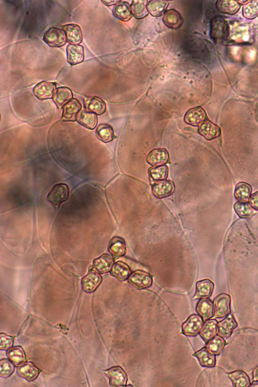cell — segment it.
Returning a JSON list of instances; mask_svg holds the SVG:
<instances>
[{"label": "cell", "mask_w": 258, "mask_h": 387, "mask_svg": "<svg viewBox=\"0 0 258 387\" xmlns=\"http://www.w3.org/2000/svg\"><path fill=\"white\" fill-rule=\"evenodd\" d=\"M218 322L216 320H208L204 323L200 332V335L205 343L216 336L218 333Z\"/></svg>", "instance_id": "obj_23"}, {"label": "cell", "mask_w": 258, "mask_h": 387, "mask_svg": "<svg viewBox=\"0 0 258 387\" xmlns=\"http://www.w3.org/2000/svg\"><path fill=\"white\" fill-rule=\"evenodd\" d=\"M14 364L9 360L2 359L0 361V376L4 378L9 377L15 370Z\"/></svg>", "instance_id": "obj_42"}, {"label": "cell", "mask_w": 258, "mask_h": 387, "mask_svg": "<svg viewBox=\"0 0 258 387\" xmlns=\"http://www.w3.org/2000/svg\"><path fill=\"white\" fill-rule=\"evenodd\" d=\"M147 162L153 166L163 165L169 161V154L165 149H156L150 152L147 156Z\"/></svg>", "instance_id": "obj_14"}, {"label": "cell", "mask_w": 258, "mask_h": 387, "mask_svg": "<svg viewBox=\"0 0 258 387\" xmlns=\"http://www.w3.org/2000/svg\"><path fill=\"white\" fill-rule=\"evenodd\" d=\"M128 281L137 288L143 289L152 285V277L146 272L137 270L131 274L128 278Z\"/></svg>", "instance_id": "obj_4"}, {"label": "cell", "mask_w": 258, "mask_h": 387, "mask_svg": "<svg viewBox=\"0 0 258 387\" xmlns=\"http://www.w3.org/2000/svg\"><path fill=\"white\" fill-rule=\"evenodd\" d=\"M196 310L199 315L201 317L205 322L213 317V304L212 301L208 298L200 299L197 305Z\"/></svg>", "instance_id": "obj_16"}, {"label": "cell", "mask_w": 258, "mask_h": 387, "mask_svg": "<svg viewBox=\"0 0 258 387\" xmlns=\"http://www.w3.org/2000/svg\"><path fill=\"white\" fill-rule=\"evenodd\" d=\"M224 19L217 17L212 20L211 24V35L213 39L222 38L227 32V25Z\"/></svg>", "instance_id": "obj_27"}, {"label": "cell", "mask_w": 258, "mask_h": 387, "mask_svg": "<svg viewBox=\"0 0 258 387\" xmlns=\"http://www.w3.org/2000/svg\"><path fill=\"white\" fill-rule=\"evenodd\" d=\"M251 186L245 182L239 183L235 189V197L240 202H247L251 196Z\"/></svg>", "instance_id": "obj_36"}, {"label": "cell", "mask_w": 258, "mask_h": 387, "mask_svg": "<svg viewBox=\"0 0 258 387\" xmlns=\"http://www.w3.org/2000/svg\"><path fill=\"white\" fill-rule=\"evenodd\" d=\"M198 132L208 140L218 138L221 134L220 127L208 120L204 121L200 125Z\"/></svg>", "instance_id": "obj_9"}, {"label": "cell", "mask_w": 258, "mask_h": 387, "mask_svg": "<svg viewBox=\"0 0 258 387\" xmlns=\"http://www.w3.org/2000/svg\"><path fill=\"white\" fill-rule=\"evenodd\" d=\"M231 297L226 293H222L214 298L213 300L214 318L221 319L230 314Z\"/></svg>", "instance_id": "obj_1"}, {"label": "cell", "mask_w": 258, "mask_h": 387, "mask_svg": "<svg viewBox=\"0 0 258 387\" xmlns=\"http://www.w3.org/2000/svg\"><path fill=\"white\" fill-rule=\"evenodd\" d=\"M131 9L132 14L137 19L143 18L148 14L143 1H139V0L133 1L131 5Z\"/></svg>", "instance_id": "obj_41"}, {"label": "cell", "mask_w": 258, "mask_h": 387, "mask_svg": "<svg viewBox=\"0 0 258 387\" xmlns=\"http://www.w3.org/2000/svg\"><path fill=\"white\" fill-rule=\"evenodd\" d=\"M243 16L248 19H253L258 16V0L248 1L244 4Z\"/></svg>", "instance_id": "obj_40"}, {"label": "cell", "mask_w": 258, "mask_h": 387, "mask_svg": "<svg viewBox=\"0 0 258 387\" xmlns=\"http://www.w3.org/2000/svg\"><path fill=\"white\" fill-rule=\"evenodd\" d=\"M237 326L238 324L234 316L230 314L218 324V333L224 339H227L231 336Z\"/></svg>", "instance_id": "obj_10"}, {"label": "cell", "mask_w": 258, "mask_h": 387, "mask_svg": "<svg viewBox=\"0 0 258 387\" xmlns=\"http://www.w3.org/2000/svg\"><path fill=\"white\" fill-rule=\"evenodd\" d=\"M109 250L116 259H118L125 255L126 244L123 239L119 238H114L110 243Z\"/></svg>", "instance_id": "obj_32"}, {"label": "cell", "mask_w": 258, "mask_h": 387, "mask_svg": "<svg viewBox=\"0 0 258 387\" xmlns=\"http://www.w3.org/2000/svg\"><path fill=\"white\" fill-rule=\"evenodd\" d=\"M44 40L51 47H61L66 44L67 37L64 30L51 27L44 34Z\"/></svg>", "instance_id": "obj_2"}, {"label": "cell", "mask_w": 258, "mask_h": 387, "mask_svg": "<svg viewBox=\"0 0 258 387\" xmlns=\"http://www.w3.org/2000/svg\"><path fill=\"white\" fill-rule=\"evenodd\" d=\"M131 274L130 267L125 263L119 261L113 266L111 274L120 281H123L129 278Z\"/></svg>", "instance_id": "obj_26"}, {"label": "cell", "mask_w": 258, "mask_h": 387, "mask_svg": "<svg viewBox=\"0 0 258 387\" xmlns=\"http://www.w3.org/2000/svg\"><path fill=\"white\" fill-rule=\"evenodd\" d=\"M120 1H102V2L107 6H112L117 4Z\"/></svg>", "instance_id": "obj_46"}, {"label": "cell", "mask_w": 258, "mask_h": 387, "mask_svg": "<svg viewBox=\"0 0 258 387\" xmlns=\"http://www.w3.org/2000/svg\"><path fill=\"white\" fill-rule=\"evenodd\" d=\"M226 345V342L224 338L219 335H216L207 343L206 348L215 355H219Z\"/></svg>", "instance_id": "obj_28"}, {"label": "cell", "mask_w": 258, "mask_h": 387, "mask_svg": "<svg viewBox=\"0 0 258 387\" xmlns=\"http://www.w3.org/2000/svg\"><path fill=\"white\" fill-rule=\"evenodd\" d=\"M85 106L89 111L99 115L103 114L106 110L105 103L98 97L88 99L85 102Z\"/></svg>", "instance_id": "obj_34"}, {"label": "cell", "mask_w": 258, "mask_h": 387, "mask_svg": "<svg viewBox=\"0 0 258 387\" xmlns=\"http://www.w3.org/2000/svg\"><path fill=\"white\" fill-rule=\"evenodd\" d=\"M69 188L67 185L59 184L55 185L48 195V200L58 208L69 197Z\"/></svg>", "instance_id": "obj_5"}, {"label": "cell", "mask_w": 258, "mask_h": 387, "mask_svg": "<svg viewBox=\"0 0 258 387\" xmlns=\"http://www.w3.org/2000/svg\"><path fill=\"white\" fill-rule=\"evenodd\" d=\"M249 204L254 209L258 211V192L252 194L249 199Z\"/></svg>", "instance_id": "obj_44"}, {"label": "cell", "mask_w": 258, "mask_h": 387, "mask_svg": "<svg viewBox=\"0 0 258 387\" xmlns=\"http://www.w3.org/2000/svg\"><path fill=\"white\" fill-rule=\"evenodd\" d=\"M99 138L104 142H109L116 138L111 126L106 124L101 125L97 130Z\"/></svg>", "instance_id": "obj_38"}, {"label": "cell", "mask_w": 258, "mask_h": 387, "mask_svg": "<svg viewBox=\"0 0 258 387\" xmlns=\"http://www.w3.org/2000/svg\"><path fill=\"white\" fill-rule=\"evenodd\" d=\"M66 33L67 40L73 45H78L82 40V33L79 25L76 24H68L63 27Z\"/></svg>", "instance_id": "obj_19"}, {"label": "cell", "mask_w": 258, "mask_h": 387, "mask_svg": "<svg viewBox=\"0 0 258 387\" xmlns=\"http://www.w3.org/2000/svg\"><path fill=\"white\" fill-rule=\"evenodd\" d=\"M127 386H133L131 385H127Z\"/></svg>", "instance_id": "obj_48"}, {"label": "cell", "mask_w": 258, "mask_h": 387, "mask_svg": "<svg viewBox=\"0 0 258 387\" xmlns=\"http://www.w3.org/2000/svg\"><path fill=\"white\" fill-rule=\"evenodd\" d=\"M81 109V105L76 99H73L63 108L62 119L65 121H74Z\"/></svg>", "instance_id": "obj_15"}, {"label": "cell", "mask_w": 258, "mask_h": 387, "mask_svg": "<svg viewBox=\"0 0 258 387\" xmlns=\"http://www.w3.org/2000/svg\"><path fill=\"white\" fill-rule=\"evenodd\" d=\"M250 387H258V381H254L250 384Z\"/></svg>", "instance_id": "obj_47"}, {"label": "cell", "mask_w": 258, "mask_h": 387, "mask_svg": "<svg viewBox=\"0 0 258 387\" xmlns=\"http://www.w3.org/2000/svg\"><path fill=\"white\" fill-rule=\"evenodd\" d=\"M7 356L15 366H18L25 362L26 355L23 349L21 347L11 348L7 352Z\"/></svg>", "instance_id": "obj_30"}, {"label": "cell", "mask_w": 258, "mask_h": 387, "mask_svg": "<svg viewBox=\"0 0 258 387\" xmlns=\"http://www.w3.org/2000/svg\"><path fill=\"white\" fill-rule=\"evenodd\" d=\"M168 3L162 1H150L146 4V9L149 13L153 16L159 17L166 11Z\"/></svg>", "instance_id": "obj_35"}, {"label": "cell", "mask_w": 258, "mask_h": 387, "mask_svg": "<svg viewBox=\"0 0 258 387\" xmlns=\"http://www.w3.org/2000/svg\"><path fill=\"white\" fill-rule=\"evenodd\" d=\"M109 379L110 386L112 387H125L128 381V377L125 371L120 367H113L105 371Z\"/></svg>", "instance_id": "obj_6"}, {"label": "cell", "mask_w": 258, "mask_h": 387, "mask_svg": "<svg viewBox=\"0 0 258 387\" xmlns=\"http://www.w3.org/2000/svg\"><path fill=\"white\" fill-rule=\"evenodd\" d=\"M197 358L201 366L205 368H213L216 364V355L210 352L206 347L193 354Z\"/></svg>", "instance_id": "obj_21"}, {"label": "cell", "mask_w": 258, "mask_h": 387, "mask_svg": "<svg viewBox=\"0 0 258 387\" xmlns=\"http://www.w3.org/2000/svg\"><path fill=\"white\" fill-rule=\"evenodd\" d=\"M14 337L9 336L4 333L0 334V350L1 351H8L13 345Z\"/></svg>", "instance_id": "obj_43"}, {"label": "cell", "mask_w": 258, "mask_h": 387, "mask_svg": "<svg viewBox=\"0 0 258 387\" xmlns=\"http://www.w3.org/2000/svg\"><path fill=\"white\" fill-rule=\"evenodd\" d=\"M114 264V259L109 254H103L96 259L93 264L94 269L100 274H104L111 270Z\"/></svg>", "instance_id": "obj_17"}, {"label": "cell", "mask_w": 258, "mask_h": 387, "mask_svg": "<svg viewBox=\"0 0 258 387\" xmlns=\"http://www.w3.org/2000/svg\"><path fill=\"white\" fill-rule=\"evenodd\" d=\"M17 372L18 375L28 382L37 378L40 370L31 362H24L18 366Z\"/></svg>", "instance_id": "obj_11"}, {"label": "cell", "mask_w": 258, "mask_h": 387, "mask_svg": "<svg viewBox=\"0 0 258 387\" xmlns=\"http://www.w3.org/2000/svg\"><path fill=\"white\" fill-rule=\"evenodd\" d=\"M113 13L116 17L123 21H129L132 17L131 7L126 2L120 1L114 6Z\"/></svg>", "instance_id": "obj_24"}, {"label": "cell", "mask_w": 258, "mask_h": 387, "mask_svg": "<svg viewBox=\"0 0 258 387\" xmlns=\"http://www.w3.org/2000/svg\"><path fill=\"white\" fill-rule=\"evenodd\" d=\"M214 288V283L209 279L198 281L196 284L194 299L208 298L211 296Z\"/></svg>", "instance_id": "obj_22"}, {"label": "cell", "mask_w": 258, "mask_h": 387, "mask_svg": "<svg viewBox=\"0 0 258 387\" xmlns=\"http://www.w3.org/2000/svg\"><path fill=\"white\" fill-rule=\"evenodd\" d=\"M234 209L238 216L242 219H249L254 215V211L248 202H237L234 205Z\"/></svg>", "instance_id": "obj_39"}, {"label": "cell", "mask_w": 258, "mask_h": 387, "mask_svg": "<svg viewBox=\"0 0 258 387\" xmlns=\"http://www.w3.org/2000/svg\"><path fill=\"white\" fill-rule=\"evenodd\" d=\"M56 89V83L42 81L35 86L33 89V93L35 97L40 100H47L53 97Z\"/></svg>", "instance_id": "obj_7"}, {"label": "cell", "mask_w": 258, "mask_h": 387, "mask_svg": "<svg viewBox=\"0 0 258 387\" xmlns=\"http://www.w3.org/2000/svg\"><path fill=\"white\" fill-rule=\"evenodd\" d=\"M204 321L200 315L190 316L182 325L183 333L188 336H195L200 333L204 324Z\"/></svg>", "instance_id": "obj_3"}, {"label": "cell", "mask_w": 258, "mask_h": 387, "mask_svg": "<svg viewBox=\"0 0 258 387\" xmlns=\"http://www.w3.org/2000/svg\"><path fill=\"white\" fill-rule=\"evenodd\" d=\"M68 62L71 65H75L84 60V49L79 45L70 44L67 48Z\"/></svg>", "instance_id": "obj_18"}, {"label": "cell", "mask_w": 258, "mask_h": 387, "mask_svg": "<svg viewBox=\"0 0 258 387\" xmlns=\"http://www.w3.org/2000/svg\"><path fill=\"white\" fill-rule=\"evenodd\" d=\"M73 97L72 91L66 87H61L57 90L54 96L53 100L59 108L71 100Z\"/></svg>", "instance_id": "obj_31"}, {"label": "cell", "mask_w": 258, "mask_h": 387, "mask_svg": "<svg viewBox=\"0 0 258 387\" xmlns=\"http://www.w3.org/2000/svg\"><path fill=\"white\" fill-rule=\"evenodd\" d=\"M149 175L152 182L165 180L168 176V167L166 165H161L150 168Z\"/></svg>", "instance_id": "obj_37"}, {"label": "cell", "mask_w": 258, "mask_h": 387, "mask_svg": "<svg viewBox=\"0 0 258 387\" xmlns=\"http://www.w3.org/2000/svg\"><path fill=\"white\" fill-rule=\"evenodd\" d=\"M217 7L221 12L229 15L237 13L241 7L242 4L233 0H220L217 2Z\"/></svg>", "instance_id": "obj_25"}, {"label": "cell", "mask_w": 258, "mask_h": 387, "mask_svg": "<svg viewBox=\"0 0 258 387\" xmlns=\"http://www.w3.org/2000/svg\"><path fill=\"white\" fill-rule=\"evenodd\" d=\"M253 379L254 381H258V366L253 372Z\"/></svg>", "instance_id": "obj_45"}, {"label": "cell", "mask_w": 258, "mask_h": 387, "mask_svg": "<svg viewBox=\"0 0 258 387\" xmlns=\"http://www.w3.org/2000/svg\"><path fill=\"white\" fill-rule=\"evenodd\" d=\"M102 281V276L94 271H91L82 279L83 289L87 292L95 291Z\"/></svg>", "instance_id": "obj_13"}, {"label": "cell", "mask_w": 258, "mask_h": 387, "mask_svg": "<svg viewBox=\"0 0 258 387\" xmlns=\"http://www.w3.org/2000/svg\"><path fill=\"white\" fill-rule=\"evenodd\" d=\"M152 189L156 197L163 198L173 194L175 192V187L173 182L163 180L154 183L152 185Z\"/></svg>", "instance_id": "obj_8"}, {"label": "cell", "mask_w": 258, "mask_h": 387, "mask_svg": "<svg viewBox=\"0 0 258 387\" xmlns=\"http://www.w3.org/2000/svg\"><path fill=\"white\" fill-rule=\"evenodd\" d=\"M233 386L236 387L250 386V380L248 375L242 371H236L228 374Z\"/></svg>", "instance_id": "obj_29"}, {"label": "cell", "mask_w": 258, "mask_h": 387, "mask_svg": "<svg viewBox=\"0 0 258 387\" xmlns=\"http://www.w3.org/2000/svg\"><path fill=\"white\" fill-rule=\"evenodd\" d=\"M77 121L81 125L90 129H95L98 123L96 115L85 111L80 113L78 116Z\"/></svg>", "instance_id": "obj_33"}, {"label": "cell", "mask_w": 258, "mask_h": 387, "mask_svg": "<svg viewBox=\"0 0 258 387\" xmlns=\"http://www.w3.org/2000/svg\"><path fill=\"white\" fill-rule=\"evenodd\" d=\"M162 20L167 27L172 29H178L183 22L180 13L175 9L167 10L164 14Z\"/></svg>", "instance_id": "obj_20"}, {"label": "cell", "mask_w": 258, "mask_h": 387, "mask_svg": "<svg viewBox=\"0 0 258 387\" xmlns=\"http://www.w3.org/2000/svg\"><path fill=\"white\" fill-rule=\"evenodd\" d=\"M206 114L201 107H196L189 110L185 115V122L191 126H198L205 121Z\"/></svg>", "instance_id": "obj_12"}]
</instances>
